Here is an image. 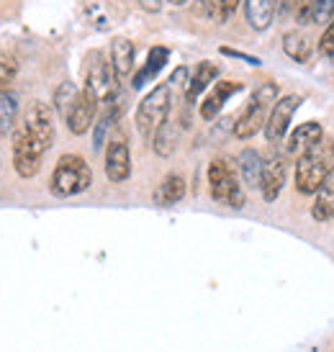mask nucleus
Here are the masks:
<instances>
[{
  "label": "nucleus",
  "instance_id": "nucleus-30",
  "mask_svg": "<svg viewBox=\"0 0 334 352\" xmlns=\"http://www.w3.org/2000/svg\"><path fill=\"white\" fill-rule=\"evenodd\" d=\"M236 8H239V0H221V16H219V23H226V21L234 16Z\"/></svg>",
  "mask_w": 334,
  "mask_h": 352
},
{
  "label": "nucleus",
  "instance_id": "nucleus-20",
  "mask_svg": "<svg viewBox=\"0 0 334 352\" xmlns=\"http://www.w3.org/2000/svg\"><path fill=\"white\" fill-rule=\"evenodd\" d=\"M111 65L118 78H126L134 69V44L124 36L111 41Z\"/></svg>",
  "mask_w": 334,
  "mask_h": 352
},
{
  "label": "nucleus",
  "instance_id": "nucleus-17",
  "mask_svg": "<svg viewBox=\"0 0 334 352\" xmlns=\"http://www.w3.org/2000/svg\"><path fill=\"white\" fill-rule=\"evenodd\" d=\"M167 59H170V50L167 47H152L147 54V62H144V67L139 69L137 75H134V80H131V85L134 88H144L149 80H155L159 75V69L167 65Z\"/></svg>",
  "mask_w": 334,
  "mask_h": 352
},
{
  "label": "nucleus",
  "instance_id": "nucleus-15",
  "mask_svg": "<svg viewBox=\"0 0 334 352\" xmlns=\"http://www.w3.org/2000/svg\"><path fill=\"white\" fill-rule=\"evenodd\" d=\"M278 13V0H245V19L255 31H267Z\"/></svg>",
  "mask_w": 334,
  "mask_h": 352
},
{
  "label": "nucleus",
  "instance_id": "nucleus-27",
  "mask_svg": "<svg viewBox=\"0 0 334 352\" xmlns=\"http://www.w3.org/2000/svg\"><path fill=\"white\" fill-rule=\"evenodd\" d=\"M118 118V108H109L103 116L98 118V124H96V134H93V142H96V147H103V139H106V131L113 126V121Z\"/></svg>",
  "mask_w": 334,
  "mask_h": 352
},
{
  "label": "nucleus",
  "instance_id": "nucleus-28",
  "mask_svg": "<svg viewBox=\"0 0 334 352\" xmlns=\"http://www.w3.org/2000/svg\"><path fill=\"white\" fill-rule=\"evenodd\" d=\"M13 78H16V62H13V57L0 52V90L5 88Z\"/></svg>",
  "mask_w": 334,
  "mask_h": 352
},
{
  "label": "nucleus",
  "instance_id": "nucleus-6",
  "mask_svg": "<svg viewBox=\"0 0 334 352\" xmlns=\"http://www.w3.org/2000/svg\"><path fill=\"white\" fill-rule=\"evenodd\" d=\"M208 186H211V196L219 204H226L232 208H242L247 201L245 188L239 183L236 170L229 165V160L219 157L208 165Z\"/></svg>",
  "mask_w": 334,
  "mask_h": 352
},
{
  "label": "nucleus",
  "instance_id": "nucleus-7",
  "mask_svg": "<svg viewBox=\"0 0 334 352\" xmlns=\"http://www.w3.org/2000/svg\"><path fill=\"white\" fill-rule=\"evenodd\" d=\"M44 152H47V147L23 124H19L13 131V167H16V173L21 177H34L39 173Z\"/></svg>",
  "mask_w": 334,
  "mask_h": 352
},
{
  "label": "nucleus",
  "instance_id": "nucleus-10",
  "mask_svg": "<svg viewBox=\"0 0 334 352\" xmlns=\"http://www.w3.org/2000/svg\"><path fill=\"white\" fill-rule=\"evenodd\" d=\"M324 139V129L319 121H306L298 129H293V134L288 137V144H285V152L291 157H304L309 155L311 149H316Z\"/></svg>",
  "mask_w": 334,
  "mask_h": 352
},
{
  "label": "nucleus",
  "instance_id": "nucleus-8",
  "mask_svg": "<svg viewBox=\"0 0 334 352\" xmlns=\"http://www.w3.org/2000/svg\"><path fill=\"white\" fill-rule=\"evenodd\" d=\"M304 98L301 96H280L276 100V106L270 111V116H267V124H265V139L270 144H280L283 137L288 134V126H291V118L293 113L301 108Z\"/></svg>",
  "mask_w": 334,
  "mask_h": 352
},
{
  "label": "nucleus",
  "instance_id": "nucleus-5",
  "mask_svg": "<svg viewBox=\"0 0 334 352\" xmlns=\"http://www.w3.org/2000/svg\"><path fill=\"white\" fill-rule=\"evenodd\" d=\"M329 175H332V165L322 144L296 160V190L301 196H316L329 180Z\"/></svg>",
  "mask_w": 334,
  "mask_h": 352
},
{
  "label": "nucleus",
  "instance_id": "nucleus-4",
  "mask_svg": "<svg viewBox=\"0 0 334 352\" xmlns=\"http://www.w3.org/2000/svg\"><path fill=\"white\" fill-rule=\"evenodd\" d=\"M170 106H172V90H170V82H162L157 88L147 93L144 100L139 103L137 108V129L139 134L152 142L155 134H157L162 124L170 116Z\"/></svg>",
  "mask_w": 334,
  "mask_h": 352
},
{
  "label": "nucleus",
  "instance_id": "nucleus-29",
  "mask_svg": "<svg viewBox=\"0 0 334 352\" xmlns=\"http://www.w3.org/2000/svg\"><path fill=\"white\" fill-rule=\"evenodd\" d=\"M319 52L329 59L334 57V19L326 23L324 34H322V39H319Z\"/></svg>",
  "mask_w": 334,
  "mask_h": 352
},
{
  "label": "nucleus",
  "instance_id": "nucleus-12",
  "mask_svg": "<svg viewBox=\"0 0 334 352\" xmlns=\"http://www.w3.org/2000/svg\"><path fill=\"white\" fill-rule=\"evenodd\" d=\"M131 175V155L124 139H113L106 149V177L111 183H126Z\"/></svg>",
  "mask_w": 334,
  "mask_h": 352
},
{
  "label": "nucleus",
  "instance_id": "nucleus-26",
  "mask_svg": "<svg viewBox=\"0 0 334 352\" xmlns=\"http://www.w3.org/2000/svg\"><path fill=\"white\" fill-rule=\"evenodd\" d=\"M155 152H157L159 157H170L172 155V149H175V142H177V131L175 126L170 124V121H165L162 124V129H159L157 134H155Z\"/></svg>",
  "mask_w": 334,
  "mask_h": 352
},
{
  "label": "nucleus",
  "instance_id": "nucleus-33",
  "mask_svg": "<svg viewBox=\"0 0 334 352\" xmlns=\"http://www.w3.org/2000/svg\"><path fill=\"white\" fill-rule=\"evenodd\" d=\"M167 3H172V6H186L188 0H167Z\"/></svg>",
  "mask_w": 334,
  "mask_h": 352
},
{
  "label": "nucleus",
  "instance_id": "nucleus-32",
  "mask_svg": "<svg viewBox=\"0 0 334 352\" xmlns=\"http://www.w3.org/2000/svg\"><path fill=\"white\" fill-rule=\"evenodd\" d=\"M162 3H165V0H139V6L147 10V13H157V10L162 8Z\"/></svg>",
  "mask_w": 334,
  "mask_h": 352
},
{
  "label": "nucleus",
  "instance_id": "nucleus-2",
  "mask_svg": "<svg viewBox=\"0 0 334 352\" xmlns=\"http://www.w3.org/2000/svg\"><path fill=\"white\" fill-rule=\"evenodd\" d=\"M278 100V85L276 82H260V88L252 93V98L247 100L245 111L234 121V137L252 139L260 134V129H265L267 116Z\"/></svg>",
  "mask_w": 334,
  "mask_h": 352
},
{
  "label": "nucleus",
  "instance_id": "nucleus-13",
  "mask_svg": "<svg viewBox=\"0 0 334 352\" xmlns=\"http://www.w3.org/2000/svg\"><path fill=\"white\" fill-rule=\"evenodd\" d=\"M96 108H98V100L90 96L88 90H80L75 106L69 108V113L65 116V124L72 134H85L90 126H93V118H96Z\"/></svg>",
  "mask_w": 334,
  "mask_h": 352
},
{
  "label": "nucleus",
  "instance_id": "nucleus-24",
  "mask_svg": "<svg viewBox=\"0 0 334 352\" xmlns=\"http://www.w3.org/2000/svg\"><path fill=\"white\" fill-rule=\"evenodd\" d=\"M16 118H19V98L8 90H0V134L13 131Z\"/></svg>",
  "mask_w": 334,
  "mask_h": 352
},
{
  "label": "nucleus",
  "instance_id": "nucleus-19",
  "mask_svg": "<svg viewBox=\"0 0 334 352\" xmlns=\"http://www.w3.org/2000/svg\"><path fill=\"white\" fill-rule=\"evenodd\" d=\"M183 196H186V180L175 173H170L155 190V204L162 206V208H170V206L180 204Z\"/></svg>",
  "mask_w": 334,
  "mask_h": 352
},
{
  "label": "nucleus",
  "instance_id": "nucleus-16",
  "mask_svg": "<svg viewBox=\"0 0 334 352\" xmlns=\"http://www.w3.org/2000/svg\"><path fill=\"white\" fill-rule=\"evenodd\" d=\"M293 19L298 23H329L334 19V0H304L298 8H296Z\"/></svg>",
  "mask_w": 334,
  "mask_h": 352
},
{
  "label": "nucleus",
  "instance_id": "nucleus-9",
  "mask_svg": "<svg viewBox=\"0 0 334 352\" xmlns=\"http://www.w3.org/2000/svg\"><path fill=\"white\" fill-rule=\"evenodd\" d=\"M21 124L29 129L44 147L47 149L52 147V142H54V113H52V108L47 106V103L36 100V103L26 111V116H23Z\"/></svg>",
  "mask_w": 334,
  "mask_h": 352
},
{
  "label": "nucleus",
  "instance_id": "nucleus-18",
  "mask_svg": "<svg viewBox=\"0 0 334 352\" xmlns=\"http://www.w3.org/2000/svg\"><path fill=\"white\" fill-rule=\"evenodd\" d=\"M219 78V67L214 62H198L196 69H193V78L188 82V90H186V100L188 103H196L198 96L203 93V90Z\"/></svg>",
  "mask_w": 334,
  "mask_h": 352
},
{
  "label": "nucleus",
  "instance_id": "nucleus-22",
  "mask_svg": "<svg viewBox=\"0 0 334 352\" xmlns=\"http://www.w3.org/2000/svg\"><path fill=\"white\" fill-rule=\"evenodd\" d=\"M311 216L316 221H332L334 219V175L324 183V188L316 193L314 206H311Z\"/></svg>",
  "mask_w": 334,
  "mask_h": 352
},
{
  "label": "nucleus",
  "instance_id": "nucleus-21",
  "mask_svg": "<svg viewBox=\"0 0 334 352\" xmlns=\"http://www.w3.org/2000/svg\"><path fill=\"white\" fill-rule=\"evenodd\" d=\"M263 167H265V160L260 157V152L255 149H245L239 155V175L249 188H260V180H263Z\"/></svg>",
  "mask_w": 334,
  "mask_h": 352
},
{
  "label": "nucleus",
  "instance_id": "nucleus-14",
  "mask_svg": "<svg viewBox=\"0 0 334 352\" xmlns=\"http://www.w3.org/2000/svg\"><path fill=\"white\" fill-rule=\"evenodd\" d=\"M245 88L242 82H234V80H221V82H216L214 85V90L208 93V98L201 103V116L206 118V121H214V118L221 113V108H224V103L232 96H236L239 90Z\"/></svg>",
  "mask_w": 334,
  "mask_h": 352
},
{
  "label": "nucleus",
  "instance_id": "nucleus-1",
  "mask_svg": "<svg viewBox=\"0 0 334 352\" xmlns=\"http://www.w3.org/2000/svg\"><path fill=\"white\" fill-rule=\"evenodd\" d=\"M90 183H93V173H90L88 162L80 155H62L52 173L49 190L52 196L57 198H72L85 193Z\"/></svg>",
  "mask_w": 334,
  "mask_h": 352
},
{
  "label": "nucleus",
  "instance_id": "nucleus-31",
  "mask_svg": "<svg viewBox=\"0 0 334 352\" xmlns=\"http://www.w3.org/2000/svg\"><path fill=\"white\" fill-rule=\"evenodd\" d=\"M301 3H304V0H278V13H280V16H293L296 8H298Z\"/></svg>",
  "mask_w": 334,
  "mask_h": 352
},
{
  "label": "nucleus",
  "instance_id": "nucleus-3",
  "mask_svg": "<svg viewBox=\"0 0 334 352\" xmlns=\"http://www.w3.org/2000/svg\"><path fill=\"white\" fill-rule=\"evenodd\" d=\"M85 90L93 98L98 100V106H113L118 96V75L113 72L103 52H90L88 62H85Z\"/></svg>",
  "mask_w": 334,
  "mask_h": 352
},
{
  "label": "nucleus",
  "instance_id": "nucleus-25",
  "mask_svg": "<svg viewBox=\"0 0 334 352\" xmlns=\"http://www.w3.org/2000/svg\"><path fill=\"white\" fill-rule=\"evenodd\" d=\"M78 96H80V88H75V82H62L57 88V93H54V106H57L62 121H65V116L69 113V108L75 106Z\"/></svg>",
  "mask_w": 334,
  "mask_h": 352
},
{
  "label": "nucleus",
  "instance_id": "nucleus-23",
  "mask_svg": "<svg viewBox=\"0 0 334 352\" xmlns=\"http://www.w3.org/2000/svg\"><path fill=\"white\" fill-rule=\"evenodd\" d=\"M283 52L293 59V62H301V65H304V62H309V57H311V41L306 39L301 31H285Z\"/></svg>",
  "mask_w": 334,
  "mask_h": 352
},
{
  "label": "nucleus",
  "instance_id": "nucleus-34",
  "mask_svg": "<svg viewBox=\"0 0 334 352\" xmlns=\"http://www.w3.org/2000/svg\"><path fill=\"white\" fill-rule=\"evenodd\" d=\"M332 157H334V142H332Z\"/></svg>",
  "mask_w": 334,
  "mask_h": 352
},
{
  "label": "nucleus",
  "instance_id": "nucleus-11",
  "mask_svg": "<svg viewBox=\"0 0 334 352\" xmlns=\"http://www.w3.org/2000/svg\"><path fill=\"white\" fill-rule=\"evenodd\" d=\"M285 177H288V165H285V157L273 155L270 160H265V167H263V180H260V190H263V198L267 204L278 201L280 190L285 186Z\"/></svg>",
  "mask_w": 334,
  "mask_h": 352
}]
</instances>
